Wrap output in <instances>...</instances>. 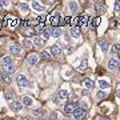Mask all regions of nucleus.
<instances>
[{"instance_id": "f257e3e1", "label": "nucleus", "mask_w": 120, "mask_h": 120, "mask_svg": "<svg viewBox=\"0 0 120 120\" xmlns=\"http://www.w3.org/2000/svg\"><path fill=\"white\" fill-rule=\"evenodd\" d=\"M16 82H17V86L20 87V88H24V87H28L30 86V80H28V77L26 75H23V73H19L16 76Z\"/></svg>"}, {"instance_id": "f03ea898", "label": "nucleus", "mask_w": 120, "mask_h": 120, "mask_svg": "<svg viewBox=\"0 0 120 120\" xmlns=\"http://www.w3.org/2000/svg\"><path fill=\"white\" fill-rule=\"evenodd\" d=\"M48 17L51 19V24L53 27H59L60 26V22H61V15H60V12H55L53 13V16L52 15H48Z\"/></svg>"}, {"instance_id": "7ed1b4c3", "label": "nucleus", "mask_w": 120, "mask_h": 120, "mask_svg": "<svg viewBox=\"0 0 120 120\" xmlns=\"http://www.w3.org/2000/svg\"><path fill=\"white\" fill-rule=\"evenodd\" d=\"M87 116V111L84 109V108H76L75 111H73V117L77 120H80V119H84Z\"/></svg>"}, {"instance_id": "20e7f679", "label": "nucleus", "mask_w": 120, "mask_h": 120, "mask_svg": "<svg viewBox=\"0 0 120 120\" xmlns=\"http://www.w3.org/2000/svg\"><path fill=\"white\" fill-rule=\"evenodd\" d=\"M38 61H39V56L36 55V53H31V55H28V57H27V64L28 65H35Z\"/></svg>"}, {"instance_id": "39448f33", "label": "nucleus", "mask_w": 120, "mask_h": 120, "mask_svg": "<svg viewBox=\"0 0 120 120\" xmlns=\"http://www.w3.org/2000/svg\"><path fill=\"white\" fill-rule=\"evenodd\" d=\"M108 68L112 69V71H115V69L119 68V60L115 59V57H112V59H109V61H108Z\"/></svg>"}, {"instance_id": "423d86ee", "label": "nucleus", "mask_w": 120, "mask_h": 120, "mask_svg": "<svg viewBox=\"0 0 120 120\" xmlns=\"http://www.w3.org/2000/svg\"><path fill=\"white\" fill-rule=\"evenodd\" d=\"M23 103L22 101H12L11 103V108H12V111H15V112H20L23 109Z\"/></svg>"}, {"instance_id": "0eeeda50", "label": "nucleus", "mask_w": 120, "mask_h": 120, "mask_svg": "<svg viewBox=\"0 0 120 120\" xmlns=\"http://www.w3.org/2000/svg\"><path fill=\"white\" fill-rule=\"evenodd\" d=\"M88 20H90V17H88V15H80L79 16V27H86L87 24H88Z\"/></svg>"}, {"instance_id": "6e6552de", "label": "nucleus", "mask_w": 120, "mask_h": 120, "mask_svg": "<svg viewBox=\"0 0 120 120\" xmlns=\"http://www.w3.org/2000/svg\"><path fill=\"white\" fill-rule=\"evenodd\" d=\"M9 53H11V55H20V53H22L20 45H17V44L11 45V47H9Z\"/></svg>"}, {"instance_id": "1a4fd4ad", "label": "nucleus", "mask_w": 120, "mask_h": 120, "mask_svg": "<svg viewBox=\"0 0 120 120\" xmlns=\"http://www.w3.org/2000/svg\"><path fill=\"white\" fill-rule=\"evenodd\" d=\"M76 103H68L64 105V112L65 113H73V111L76 109Z\"/></svg>"}, {"instance_id": "9d476101", "label": "nucleus", "mask_w": 120, "mask_h": 120, "mask_svg": "<svg viewBox=\"0 0 120 120\" xmlns=\"http://www.w3.org/2000/svg\"><path fill=\"white\" fill-rule=\"evenodd\" d=\"M52 36V28H49V27H45L43 31H41V38L45 40V39L51 38Z\"/></svg>"}, {"instance_id": "9b49d317", "label": "nucleus", "mask_w": 120, "mask_h": 120, "mask_svg": "<svg viewBox=\"0 0 120 120\" xmlns=\"http://www.w3.org/2000/svg\"><path fill=\"white\" fill-rule=\"evenodd\" d=\"M31 5H32V8H34L35 11H38V12H43L44 11V5L41 4V3H39V1H32Z\"/></svg>"}, {"instance_id": "f8f14e48", "label": "nucleus", "mask_w": 120, "mask_h": 120, "mask_svg": "<svg viewBox=\"0 0 120 120\" xmlns=\"http://www.w3.org/2000/svg\"><path fill=\"white\" fill-rule=\"evenodd\" d=\"M3 69H4V73L11 75L15 71V67H13V64H3Z\"/></svg>"}, {"instance_id": "ddd939ff", "label": "nucleus", "mask_w": 120, "mask_h": 120, "mask_svg": "<svg viewBox=\"0 0 120 120\" xmlns=\"http://www.w3.org/2000/svg\"><path fill=\"white\" fill-rule=\"evenodd\" d=\"M51 52H52V55L59 56L60 53H61V48H60L59 44H53V45L51 47Z\"/></svg>"}, {"instance_id": "4468645a", "label": "nucleus", "mask_w": 120, "mask_h": 120, "mask_svg": "<svg viewBox=\"0 0 120 120\" xmlns=\"http://www.w3.org/2000/svg\"><path fill=\"white\" fill-rule=\"evenodd\" d=\"M38 31H36V28H26V30H24V35H26V36H38Z\"/></svg>"}, {"instance_id": "2eb2a0df", "label": "nucleus", "mask_w": 120, "mask_h": 120, "mask_svg": "<svg viewBox=\"0 0 120 120\" xmlns=\"http://www.w3.org/2000/svg\"><path fill=\"white\" fill-rule=\"evenodd\" d=\"M34 43L36 44L38 47H43L44 43H45V40H44L41 36H35V38H34Z\"/></svg>"}, {"instance_id": "dca6fc26", "label": "nucleus", "mask_w": 120, "mask_h": 120, "mask_svg": "<svg viewBox=\"0 0 120 120\" xmlns=\"http://www.w3.org/2000/svg\"><path fill=\"white\" fill-rule=\"evenodd\" d=\"M71 36L72 38H75V39H77V38H80V31H79V27H71Z\"/></svg>"}, {"instance_id": "f3484780", "label": "nucleus", "mask_w": 120, "mask_h": 120, "mask_svg": "<svg viewBox=\"0 0 120 120\" xmlns=\"http://www.w3.org/2000/svg\"><path fill=\"white\" fill-rule=\"evenodd\" d=\"M22 103H23L24 107H31V105H32V99H31L30 96H23Z\"/></svg>"}, {"instance_id": "a211bd4d", "label": "nucleus", "mask_w": 120, "mask_h": 120, "mask_svg": "<svg viewBox=\"0 0 120 120\" xmlns=\"http://www.w3.org/2000/svg\"><path fill=\"white\" fill-rule=\"evenodd\" d=\"M83 84H84V87H86L87 90H92V88H94V82H92L91 79H84Z\"/></svg>"}, {"instance_id": "6ab92c4d", "label": "nucleus", "mask_w": 120, "mask_h": 120, "mask_svg": "<svg viewBox=\"0 0 120 120\" xmlns=\"http://www.w3.org/2000/svg\"><path fill=\"white\" fill-rule=\"evenodd\" d=\"M4 98H5V100H8V101L13 100V92L11 90H5L4 91Z\"/></svg>"}, {"instance_id": "aec40b11", "label": "nucleus", "mask_w": 120, "mask_h": 120, "mask_svg": "<svg viewBox=\"0 0 120 120\" xmlns=\"http://www.w3.org/2000/svg\"><path fill=\"white\" fill-rule=\"evenodd\" d=\"M95 9H96L98 12H103V11H105V5H104L103 1H99V3H96V5H95Z\"/></svg>"}, {"instance_id": "412c9836", "label": "nucleus", "mask_w": 120, "mask_h": 120, "mask_svg": "<svg viewBox=\"0 0 120 120\" xmlns=\"http://www.w3.org/2000/svg\"><path fill=\"white\" fill-rule=\"evenodd\" d=\"M61 35V30L59 27H52V38H59Z\"/></svg>"}, {"instance_id": "4be33fe9", "label": "nucleus", "mask_w": 120, "mask_h": 120, "mask_svg": "<svg viewBox=\"0 0 120 120\" xmlns=\"http://www.w3.org/2000/svg\"><path fill=\"white\" fill-rule=\"evenodd\" d=\"M68 98V91L65 90H60L57 92V99H67Z\"/></svg>"}, {"instance_id": "5701e85b", "label": "nucleus", "mask_w": 120, "mask_h": 120, "mask_svg": "<svg viewBox=\"0 0 120 120\" xmlns=\"http://www.w3.org/2000/svg\"><path fill=\"white\" fill-rule=\"evenodd\" d=\"M87 67H88V61L84 59V60L82 61V64L79 65V68H77V69H79L80 72H84V71H87Z\"/></svg>"}, {"instance_id": "b1692460", "label": "nucleus", "mask_w": 120, "mask_h": 120, "mask_svg": "<svg viewBox=\"0 0 120 120\" xmlns=\"http://www.w3.org/2000/svg\"><path fill=\"white\" fill-rule=\"evenodd\" d=\"M99 45H100V48H101V51L103 52L108 51V43L105 41V40H100V41H99Z\"/></svg>"}, {"instance_id": "393cba45", "label": "nucleus", "mask_w": 120, "mask_h": 120, "mask_svg": "<svg viewBox=\"0 0 120 120\" xmlns=\"http://www.w3.org/2000/svg\"><path fill=\"white\" fill-rule=\"evenodd\" d=\"M0 79H1L3 83H5V84H9V83H11V77H9V75H7V73H1V75H0Z\"/></svg>"}, {"instance_id": "a878e982", "label": "nucleus", "mask_w": 120, "mask_h": 120, "mask_svg": "<svg viewBox=\"0 0 120 120\" xmlns=\"http://www.w3.org/2000/svg\"><path fill=\"white\" fill-rule=\"evenodd\" d=\"M68 5H69L71 12H76V11H77V3H76V1H69Z\"/></svg>"}, {"instance_id": "bb28decb", "label": "nucleus", "mask_w": 120, "mask_h": 120, "mask_svg": "<svg viewBox=\"0 0 120 120\" xmlns=\"http://www.w3.org/2000/svg\"><path fill=\"white\" fill-rule=\"evenodd\" d=\"M99 86L101 87L103 90H105V88H109V87H111V84H109L108 82H105V80H99Z\"/></svg>"}, {"instance_id": "cd10ccee", "label": "nucleus", "mask_w": 120, "mask_h": 120, "mask_svg": "<svg viewBox=\"0 0 120 120\" xmlns=\"http://www.w3.org/2000/svg\"><path fill=\"white\" fill-rule=\"evenodd\" d=\"M40 56H41V59H44V60H51V53L47 52V51H41Z\"/></svg>"}, {"instance_id": "c85d7f7f", "label": "nucleus", "mask_w": 120, "mask_h": 120, "mask_svg": "<svg viewBox=\"0 0 120 120\" xmlns=\"http://www.w3.org/2000/svg\"><path fill=\"white\" fill-rule=\"evenodd\" d=\"M3 64H13L11 56H3Z\"/></svg>"}, {"instance_id": "c756f323", "label": "nucleus", "mask_w": 120, "mask_h": 120, "mask_svg": "<svg viewBox=\"0 0 120 120\" xmlns=\"http://www.w3.org/2000/svg\"><path fill=\"white\" fill-rule=\"evenodd\" d=\"M100 22H101V19H100V17H96V19H94V20H92V28H95V27H98L99 24H100Z\"/></svg>"}, {"instance_id": "7c9ffc66", "label": "nucleus", "mask_w": 120, "mask_h": 120, "mask_svg": "<svg viewBox=\"0 0 120 120\" xmlns=\"http://www.w3.org/2000/svg\"><path fill=\"white\" fill-rule=\"evenodd\" d=\"M19 8L22 9V11H24V12H27L30 7H28V4H27V3H20V4H19Z\"/></svg>"}, {"instance_id": "2f4dec72", "label": "nucleus", "mask_w": 120, "mask_h": 120, "mask_svg": "<svg viewBox=\"0 0 120 120\" xmlns=\"http://www.w3.org/2000/svg\"><path fill=\"white\" fill-rule=\"evenodd\" d=\"M119 51H120V44H113V45H112L111 52H112V53H117Z\"/></svg>"}, {"instance_id": "473e14b6", "label": "nucleus", "mask_w": 120, "mask_h": 120, "mask_svg": "<svg viewBox=\"0 0 120 120\" xmlns=\"http://www.w3.org/2000/svg\"><path fill=\"white\" fill-rule=\"evenodd\" d=\"M44 28H45V24H44V23H39L38 26H36V31H39L40 34H41V31H43Z\"/></svg>"}, {"instance_id": "72a5a7b5", "label": "nucleus", "mask_w": 120, "mask_h": 120, "mask_svg": "<svg viewBox=\"0 0 120 120\" xmlns=\"http://www.w3.org/2000/svg\"><path fill=\"white\" fill-rule=\"evenodd\" d=\"M96 98H98V99L105 98V91H100V92H98V94H96Z\"/></svg>"}, {"instance_id": "f704fd0d", "label": "nucleus", "mask_w": 120, "mask_h": 120, "mask_svg": "<svg viewBox=\"0 0 120 120\" xmlns=\"http://www.w3.org/2000/svg\"><path fill=\"white\" fill-rule=\"evenodd\" d=\"M24 45H26L27 48H31V45H32V43H31L30 40H27V39H26V40H24Z\"/></svg>"}, {"instance_id": "c9c22d12", "label": "nucleus", "mask_w": 120, "mask_h": 120, "mask_svg": "<svg viewBox=\"0 0 120 120\" xmlns=\"http://www.w3.org/2000/svg\"><path fill=\"white\" fill-rule=\"evenodd\" d=\"M51 120H57V112H52L51 113Z\"/></svg>"}, {"instance_id": "e433bc0d", "label": "nucleus", "mask_w": 120, "mask_h": 120, "mask_svg": "<svg viewBox=\"0 0 120 120\" xmlns=\"http://www.w3.org/2000/svg\"><path fill=\"white\" fill-rule=\"evenodd\" d=\"M120 9V1H115V11H119Z\"/></svg>"}, {"instance_id": "4c0bfd02", "label": "nucleus", "mask_w": 120, "mask_h": 120, "mask_svg": "<svg viewBox=\"0 0 120 120\" xmlns=\"http://www.w3.org/2000/svg\"><path fill=\"white\" fill-rule=\"evenodd\" d=\"M69 23H71V17L69 16L64 17V24H69Z\"/></svg>"}, {"instance_id": "58836bf2", "label": "nucleus", "mask_w": 120, "mask_h": 120, "mask_svg": "<svg viewBox=\"0 0 120 120\" xmlns=\"http://www.w3.org/2000/svg\"><path fill=\"white\" fill-rule=\"evenodd\" d=\"M41 112H43L41 109H35V111H34V115H35V116H39Z\"/></svg>"}, {"instance_id": "ea45409f", "label": "nucleus", "mask_w": 120, "mask_h": 120, "mask_svg": "<svg viewBox=\"0 0 120 120\" xmlns=\"http://www.w3.org/2000/svg\"><path fill=\"white\" fill-rule=\"evenodd\" d=\"M5 4H8V3H7V1H0V9L3 8V7H4Z\"/></svg>"}, {"instance_id": "a19ab883", "label": "nucleus", "mask_w": 120, "mask_h": 120, "mask_svg": "<svg viewBox=\"0 0 120 120\" xmlns=\"http://www.w3.org/2000/svg\"><path fill=\"white\" fill-rule=\"evenodd\" d=\"M111 26H112V27H115V26H117V22H112V23H111Z\"/></svg>"}, {"instance_id": "79ce46f5", "label": "nucleus", "mask_w": 120, "mask_h": 120, "mask_svg": "<svg viewBox=\"0 0 120 120\" xmlns=\"http://www.w3.org/2000/svg\"><path fill=\"white\" fill-rule=\"evenodd\" d=\"M116 96H117V98H119V99H120V90H119V91H117V92H116Z\"/></svg>"}, {"instance_id": "37998d69", "label": "nucleus", "mask_w": 120, "mask_h": 120, "mask_svg": "<svg viewBox=\"0 0 120 120\" xmlns=\"http://www.w3.org/2000/svg\"><path fill=\"white\" fill-rule=\"evenodd\" d=\"M100 120H109L108 117H100Z\"/></svg>"}, {"instance_id": "c03bdc74", "label": "nucleus", "mask_w": 120, "mask_h": 120, "mask_svg": "<svg viewBox=\"0 0 120 120\" xmlns=\"http://www.w3.org/2000/svg\"><path fill=\"white\" fill-rule=\"evenodd\" d=\"M23 120H30V119H28V117H24V119H23Z\"/></svg>"}, {"instance_id": "a18cd8bd", "label": "nucleus", "mask_w": 120, "mask_h": 120, "mask_svg": "<svg viewBox=\"0 0 120 120\" xmlns=\"http://www.w3.org/2000/svg\"><path fill=\"white\" fill-rule=\"evenodd\" d=\"M63 120H69V119H63Z\"/></svg>"}, {"instance_id": "49530a36", "label": "nucleus", "mask_w": 120, "mask_h": 120, "mask_svg": "<svg viewBox=\"0 0 120 120\" xmlns=\"http://www.w3.org/2000/svg\"><path fill=\"white\" fill-rule=\"evenodd\" d=\"M0 57H1V52H0Z\"/></svg>"}]
</instances>
